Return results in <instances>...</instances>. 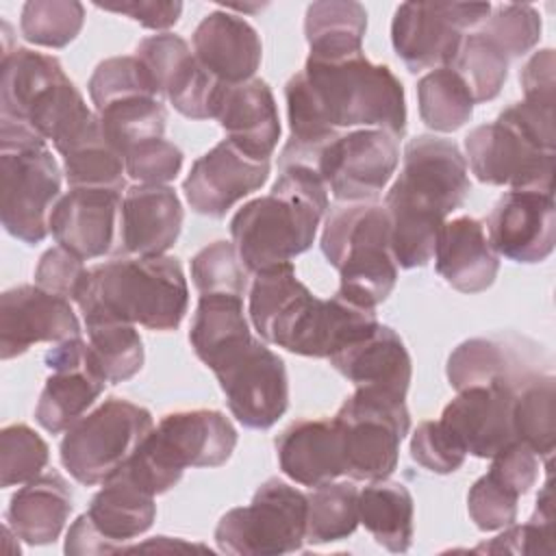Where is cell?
I'll return each instance as SVG.
<instances>
[{"instance_id": "ba28073f", "label": "cell", "mask_w": 556, "mask_h": 556, "mask_svg": "<svg viewBox=\"0 0 556 556\" xmlns=\"http://www.w3.org/2000/svg\"><path fill=\"white\" fill-rule=\"evenodd\" d=\"M237 445L230 419L211 408L176 410L161 417L132 456L119 467L150 495L169 491L187 467H219Z\"/></svg>"}, {"instance_id": "9a60e30c", "label": "cell", "mask_w": 556, "mask_h": 556, "mask_svg": "<svg viewBox=\"0 0 556 556\" xmlns=\"http://www.w3.org/2000/svg\"><path fill=\"white\" fill-rule=\"evenodd\" d=\"M489 13V2H404L391 22L393 50L413 74L447 67L465 33Z\"/></svg>"}, {"instance_id": "b9f144b4", "label": "cell", "mask_w": 556, "mask_h": 556, "mask_svg": "<svg viewBox=\"0 0 556 556\" xmlns=\"http://www.w3.org/2000/svg\"><path fill=\"white\" fill-rule=\"evenodd\" d=\"M85 24V7L76 0H28L22 7L20 30L26 41L43 48H65Z\"/></svg>"}, {"instance_id": "74e56055", "label": "cell", "mask_w": 556, "mask_h": 556, "mask_svg": "<svg viewBox=\"0 0 556 556\" xmlns=\"http://www.w3.org/2000/svg\"><path fill=\"white\" fill-rule=\"evenodd\" d=\"M93 367L106 382H126L143 367V341L126 321H85Z\"/></svg>"}, {"instance_id": "681fc988", "label": "cell", "mask_w": 556, "mask_h": 556, "mask_svg": "<svg viewBox=\"0 0 556 556\" xmlns=\"http://www.w3.org/2000/svg\"><path fill=\"white\" fill-rule=\"evenodd\" d=\"M126 174L139 185H167L182 167V150L167 139H150L124 154Z\"/></svg>"}, {"instance_id": "8fae6325", "label": "cell", "mask_w": 556, "mask_h": 556, "mask_svg": "<svg viewBox=\"0 0 556 556\" xmlns=\"http://www.w3.org/2000/svg\"><path fill=\"white\" fill-rule=\"evenodd\" d=\"M306 541V493L285 480H265L248 506L230 508L215 528L219 552L235 556H278Z\"/></svg>"}, {"instance_id": "f546056e", "label": "cell", "mask_w": 556, "mask_h": 556, "mask_svg": "<svg viewBox=\"0 0 556 556\" xmlns=\"http://www.w3.org/2000/svg\"><path fill=\"white\" fill-rule=\"evenodd\" d=\"M330 365L354 387L384 389L406 397L413 363L402 337L384 324L332 354Z\"/></svg>"}, {"instance_id": "484cf974", "label": "cell", "mask_w": 556, "mask_h": 556, "mask_svg": "<svg viewBox=\"0 0 556 556\" xmlns=\"http://www.w3.org/2000/svg\"><path fill=\"white\" fill-rule=\"evenodd\" d=\"M182 217L169 185H135L122 198L119 248L132 256H161L176 243Z\"/></svg>"}, {"instance_id": "ffe728a7", "label": "cell", "mask_w": 556, "mask_h": 556, "mask_svg": "<svg viewBox=\"0 0 556 556\" xmlns=\"http://www.w3.org/2000/svg\"><path fill=\"white\" fill-rule=\"evenodd\" d=\"M80 337V321L67 298L37 285H20L0 295V358L24 354L35 343Z\"/></svg>"}, {"instance_id": "7dc6e473", "label": "cell", "mask_w": 556, "mask_h": 556, "mask_svg": "<svg viewBox=\"0 0 556 556\" xmlns=\"http://www.w3.org/2000/svg\"><path fill=\"white\" fill-rule=\"evenodd\" d=\"M554 506H552V484L549 480L543 484V491L536 497L534 515L523 526H508L500 536L491 543H482L476 552L491 554H552L554 545Z\"/></svg>"}, {"instance_id": "6da1fadb", "label": "cell", "mask_w": 556, "mask_h": 556, "mask_svg": "<svg viewBox=\"0 0 556 556\" xmlns=\"http://www.w3.org/2000/svg\"><path fill=\"white\" fill-rule=\"evenodd\" d=\"M289 139L278 167L304 165L332 137L356 128H378L402 139L406 98L389 65L365 54L341 61L306 59L304 70L285 85Z\"/></svg>"}, {"instance_id": "2e32d148", "label": "cell", "mask_w": 556, "mask_h": 556, "mask_svg": "<svg viewBox=\"0 0 556 556\" xmlns=\"http://www.w3.org/2000/svg\"><path fill=\"white\" fill-rule=\"evenodd\" d=\"M156 517L154 495L117 469L91 497L87 513L70 526L65 554L100 556L126 552V543L141 536Z\"/></svg>"}, {"instance_id": "f6af8a7d", "label": "cell", "mask_w": 556, "mask_h": 556, "mask_svg": "<svg viewBox=\"0 0 556 556\" xmlns=\"http://www.w3.org/2000/svg\"><path fill=\"white\" fill-rule=\"evenodd\" d=\"M50 458L48 443L26 424H11L0 432V484L4 489L37 478Z\"/></svg>"}, {"instance_id": "d6a6232c", "label": "cell", "mask_w": 556, "mask_h": 556, "mask_svg": "<svg viewBox=\"0 0 556 556\" xmlns=\"http://www.w3.org/2000/svg\"><path fill=\"white\" fill-rule=\"evenodd\" d=\"M413 519L415 502L402 482L382 478L358 491V521L384 549L402 554L410 547Z\"/></svg>"}, {"instance_id": "30bf717a", "label": "cell", "mask_w": 556, "mask_h": 556, "mask_svg": "<svg viewBox=\"0 0 556 556\" xmlns=\"http://www.w3.org/2000/svg\"><path fill=\"white\" fill-rule=\"evenodd\" d=\"M152 428L148 408L109 397L65 430L59 447L61 463L76 482L102 484L132 456Z\"/></svg>"}, {"instance_id": "cb8c5ba5", "label": "cell", "mask_w": 556, "mask_h": 556, "mask_svg": "<svg viewBox=\"0 0 556 556\" xmlns=\"http://www.w3.org/2000/svg\"><path fill=\"white\" fill-rule=\"evenodd\" d=\"M122 191L70 189L50 213V232L59 245L83 261L104 256L119 239Z\"/></svg>"}, {"instance_id": "11a10c76", "label": "cell", "mask_w": 556, "mask_h": 556, "mask_svg": "<svg viewBox=\"0 0 556 556\" xmlns=\"http://www.w3.org/2000/svg\"><path fill=\"white\" fill-rule=\"evenodd\" d=\"M497 119L517 128L539 148L554 152V106L521 100L506 106Z\"/></svg>"}, {"instance_id": "60d3db41", "label": "cell", "mask_w": 556, "mask_h": 556, "mask_svg": "<svg viewBox=\"0 0 556 556\" xmlns=\"http://www.w3.org/2000/svg\"><path fill=\"white\" fill-rule=\"evenodd\" d=\"M63 169L70 189H115L124 191V156L106 141L104 130L80 141L63 154Z\"/></svg>"}, {"instance_id": "6f0895ef", "label": "cell", "mask_w": 556, "mask_h": 556, "mask_svg": "<svg viewBox=\"0 0 556 556\" xmlns=\"http://www.w3.org/2000/svg\"><path fill=\"white\" fill-rule=\"evenodd\" d=\"M554 67L556 63H554L552 48L539 50L528 59V63L519 74V80L523 87V100L554 106V87H556Z\"/></svg>"}, {"instance_id": "9c48e42d", "label": "cell", "mask_w": 556, "mask_h": 556, "mask_svg": "<svg viewBox=\"0 0 556 556\" xmlns=\"http://www.w3.org/2000/svg\"><path fill=\"white\" fill-rule=\"evenodd\" d=\"M406 397L371 387L356 391L332 417L341 432L345 476L352 480L389 478L400 458V443L410 428Z\"/></svg>"}, {"instance_id": "f907efd6", "label": "cell", "mask_w": 556, "mask_h": 556, "mask_svg": "<svg viewBox=\"0 0 556 556\" xmlns=\"http://www.w3.org/2000/svg\"><path fill=\"white\" fill-rule=\"evenodd\" d=\"M410 456L432 473H454L467 454L441 421H421L410 437Z\"/></svg>"}, {"instance_id": "7bdbcfd3", "label": "cell", "mask_w": 556, "mask_h": 556, "mask_svg": "<svg viewBox=\"0 0 556 556\" xmlns=\"http://www.w3.org/2000/svg\"><path fill=\"white\" fill-rule=\"evenodd\" d=\"M87 87L96 113L106 109L109 104L130 98H161L148 70L135 54L111 56L98 63Z\"/></svg>"}, {"instance_id": "603a6c76", "label": "cell", "mask_w": 556, "mask_h": 556, "mask_svg": "<svg viewBox=\"0 0 556 556\" xmlns=\"http://www.w3.org/2000/svg\"><path fill=\"white\" fill-rule=\"evenodd\" d=\"M513 391L502 384L460 389L439 421L465 454L493 458L515 441Z\"/></svg>"}, {"instance_id": "db71d44e", "label": "cell", "mask_w": 556, "mask_h": 556, "mask_svg": "<svg viewBox=\"0 0 556 556\" xmlns=\"http://www.w3.org/2000/svg\"><path fill=\"white\" fill-rule=\"evenodd\" d=\"M539 469L541 458L526 443L513 441L491 458V467L486 473H491L495 480H500L521 497L534 486Z\"/></svg>"}, {"instance_id": "836d02e7", "label": "cell", "mask_w": 556, "mask_h": 556, "mask_svg": "<svg viewBox=\"0 0 556 556\" xmlns=\"http://www.w3.org/2000/svg\"><path fill=\"white\" fill-rule=\"evenodd\" d=\"M252 337L243 298L230 293H204L198 300L189 341L195 356L211 369L226 352Z\"/></svg>"}, {"instance_id": "ac0fdd59", "label": "cell", "mask_w": 556, "mask_h": 556, "mask_svg": "<svg viewBox=\"0 0 556 556\" xmlns=\"http://www.w3.org/2000/svg\"><path fill=\"white\" fill-rule=\"evenodd\" d=\"M46 365L52 374L46 378L35 406V419L41 428L56 434L76 424L93 406L106 380L93 367L89 345L83 337L54 343L46 352Z\"/></svg>"}, {"instance_id": "44dd1931", "label": "cell", "mask_w": 556, "mask_h": 556, "mask_svg": "<svg viewBox=\"0 0 556 556\" xmlns=\"http://www.w3.org/2000/svg\"><path fill=\"white\" fill-rule=\"evenodd\" d=\"M269 178V161H258L224 139L202 154L182 182L189 206L208 217H224L239 200Z\"/></svg>"}, {"instance_id": "9f6ffc18", "label": "cell", "mask_w": 556, "mask_h": 556, "mask_svg": "<svg viewBox=\"0 0 556 556\" xmlns=\"http://www.w3.org/2000/svg\"><path fill=\"white\" fill-rule=\"evenodd\" d=\"M98 9L128 15L152 30H165L174 26L182 13V2L178 0H130L122 4H96Z\"/></svg>"}, {"instance_id": "4dcf8cb0", "label": "cell", "mask_w": 556, "mask_h": 556, "mask_svg": "<svg viewBox=\"0 0 556 556\" xmlns=\"http://www.w3.org/2000/svg\"><path fill=\"white\" fill-rule=\"evenodd\" d=\"M72 513V491L56 471L39 473L13 493L4 523L28 545H48L59 539Z\"/></svg>"}, {"instance_id": "d6986e66", "label": "cell", "mask_w": 556, "mask_h": 556, "mask_svg": "<svg viewBox=\"0 0 556 556\" xmlns=\"http://www.w3.org/2000/svg\"><path fill=\"white\" fill-rule=\"evenodd\" d=\"M486 237L497 256L515 263H541L556 243L554 193L534 189L506 191L486 219Z\"/></svg>"}, {"instance_id": "277c9868", "label": "cell", "mask_w": 556, "mask_h": 556, "mask_svg": "<svg viewBox=\"0 0 556 556\" xmlns=\"http://www.w3.org/2000/svg\"><path fill=\"white\" fill-rule=\"evenodd\" d=\"M328 208V189L311 167H280L271 191L243 204L230 219L232 243L245 269L256 274L306 252Z\"/></svg>"}, {"instance_id": "c3c4849f", "label": "cell", "mask_w": 556, "mask_h": 556, "mask_svg": "<svg viewBox=\"0 0 556 556\" xmlns=\"http://www.w3.org/2000/svg\"><path fill=\"white\" fill-rule=\"evenodd\" d=\"M519 495L491 473L480 476L467 493V513L476 528L491 532L504 530L517 521Z\"/></svg>"}, {"instance_id": "bcb514c9", "label": "cell", "mask_w": 556, "mask_h": 556, "mask_svg": "<svg viewBox=\"0 0 556 556\" xmlns=\"http://www.w3.org/2000/svg\"><path fill=\"white\" fill-rule=\"evenodd\" d=\"M541 28V15L532 4H500L482 22L480 33L510 61L528 54L539 43Z\"/></svg>"}, {"instance_id": "1f68e13d", "label": "cell", "mask_w": 556, "mask_h": 556, "mask_svg": "<svg viewBox=\"0 0 556 556\" xmlns=\"http://www.w3.org/2000/svg\"><path fill=\"white\" fill-rule=\"evenodd\" d=\"M367 11L354 0H321L306 9L304 35L308 56L319 61H341L363 54Z\"/></svg>"}, {"instance_id": "d590c367", "label": "cell", "mask_w": 556, "mask_h": 556, "mask_svg": "<svg viewBox=\"0 0 556 556\" xmlns=\"http://www.w3.org/2000/svg\"><path fill=\"white\" fill-rule=\"evenodd\" d=\"M358 489L354 482H326L306 495V541L313 545L343 541L358 526Z\"/></svg>"}, {"instance_id": "8992f818", "label": "cell", "mask_w": 556, "mask_h": 556, "mask_svg": "<svg viewBox=\"0 0 556 556\" xmlns=\"http://www.w3.org/2000/svg\"><path fill=\"white\" fill-rule=\"evenodd\" d=\"M76 304L85 321H126L167 332L187 313L189 287L174 256H122L87 271Z\"/></svg>"}, {"instance_id": "f35d334b", "label": "cell", "mask_w": 556, "mask_h": 556, "mask_svg": "<svg viewBox=\"0 0 556 556\" xmlns=\"http://www.w3.org/2000/svg\"><path fill=\"white\" fill-rule=\"evenodd\" d=\"M106 141L124 156L130 148L161 139L167 111L159 98H130L98 111Z\"/></svg>"}, {"instance_id": "83f0119b", "label": "cell", "mask_w": 556, "mask_h": 556, "mask_svg": "<svg viewBox=\"0 0 556 556\" xmlns=\"http://www.w3.org/2000/svg\"><path fill=\"white\" fill-rule=\"evenodd\" d=\"M434 267L460 293L486 291L497 278L500 256L489 243L484 224L469 215L445 219L434 245Z\"/></svg>"}, {"instance_id": "e0dca14e", "label": "cell", "mask_w": 556, "mask_h": 556, "mask_svg": "<svg viewBox=\"0 0 556 556\" xmlns=\"http://www.w3.org/2000/svg\"><path fill=\"white\" fill-rule=\"evenodd\" d=\"M554 154L510 124H480L465 137V163L484 185L554 193Z\"/></svg>"}, {"instance_id": "7402d4cb", "label": "cell", "mask_w": 556, "mask_h": 556, "mask_svg": "<svg viewBox=\"0 0 556 556\" xmlns=\"http://www.w3.org/2000/svg\"><path fill=\"white\" fill-rule=\"evenodd\" d=\"M543 358L536 343L517 334L473 337L452 350L445 374L456 391L484 384L517 389L528 376L541 371Z\"/></svg>"}, {"instance_id": "f5cc1de1", "label": "cell", "mask_w": 556, "mask_h": 556, "mask_svg": "<svg viewBox=\"0 0 556 556\" xmlns=\"http://www.w3.org/2000/svg\"><path fill=\"white\" fill-rule=\"evenodd\" d=\"M87 271L89 269L85 267L80 256H76L63 245H54L41 254L35 267V285L76 302V295L87 278Z\"/></svg>"}, {"instance_id": "7c38bea8", "label": "cell", "mask_w": 556, "mask_h": 556, "mask_svg": "<svg viewBox=\"0 0 556 556\" xmlns=\"http://www.w3.org/2000/svg\"><path fill=\"white\" fill-rule=\"evenodd\" d=\"M59 198L61 169L46 143L0 148V217L11 237L41 243Z\"/></svg>"}, {"instance_id": "7a4b0ae2", "label": "cell", "mask_w": 556, "mask_h": 556, "mask_svg": "<svg viewBox=\"0 0 556 556\" xmlns=\"http://www.w3.org/2000/svg\"><path fill=\"white\" fill-rule=\"evenodd\" d=\"M469 189L467 163L454 141L417 135L406 143L402 169L384 198L397 267L413 269L432 261L443 222Z\"/></svg>"}, {"instance_id": "ee69618b", "label": "cell", "mask_w": 556, "mask_h": 556, "mask_svg": "<svg viewBox=\"0 0 556 556\" xmlns=\"http://www.w3.org/2000/svg\"><path fill=\"white\" fill-rule=\"evenodd\" d=\"M191 280L200 295L230 293L243 298L248 269L232 241H213L191 258Z\"/></svg>"}, {"instance_id": "d4e9b609", "label": "cell", "mask_w": 556, "mask_h": 556, "mask_svg": "<svg viewBox=\"0 0 556 556\" xmlns=\"http://www.w3.org/2000/svg\"><path fill=\"white\" fill-rule=\"evenodd\" d=\"M215 119L248 156L269 161L280 139V117L269 85L250 78L237 85H222L215 102Z\"/></svg>"}, {"instance_id": "8d00e7d4", "label": "cell", "mask_w": 556, "mask_h": 556, "mask_svg": "<svg viewBox=\"0 0 556 556\" xmlns=\"http://www.w3.org/2000/svg\"><path fill=\"white\" fill-rule=\"evenodd\" d=\"M421 122L437 132H454L473 115V98L452 67H437L417 83Z\"/></svg>"}, {"instance_id": "5b68a950", "label": "cell", "mask_w": 556, "mask_h": 556, "mask_svg": "<svg viewBox=\"0 0 556 556\" xmlns=\"http://www.w3.org/2000/svg\"><path fill=\"white\" fill-rule=\"evenodd\" d=\"M0 126H26L52 141L61 156L102 130L61 63L28 48L2 54Z\"/></svg>"}, {"instance_id": "5bb4252c", "label": "cell", "mask_w": 556, "mask_h": 556, "mask_svg": "<svg viewBox=\"0 0 556 556\" xmlns=\"http://www.w3.org/2000/svg\"><path fill=\"white\" fill-rule=\"evenodd\" d=\"M397 137L356 128L332 137L308 165L339 202H374L400 163Z\"/></svg>"}, {"instance_id": "4fadbf2b", "label": "cell", "mask_w": 556, "mask_h": 556, "mask_svg": "<svg viewBox=\"0 0 556 556\" xmlns=\"http://www.w3.org/2000/svg\"><path fill=\"white\" fill-rule=\"evenodd\" d=\"M232 417L252 430L271 428L289 406V380L282 358L250 337L213 367Z\"/></svg>"}, {"instance_id": "f1b7e54d", "label": "cell", "mask_w": 556, "mask_h": 556, "mask_svg": "<svg viewBox=\"0 0 556 556\" xmlns=\"http://www.w3.org/2000/svg\"><path fill=\"white\" fill-rule=\"evenodd\" d=\"M278 465L302 486H319L345 476L341 432L334 419H295L276 437Z\"/></svg>"}, {"instance_id": "e575fe53", "label": "cell", "mask_w": 556, "mask_h": 556, "mask_svg": "<svg viewBox=\"0 0 556 556\" xmlns=\"http://www.w3.org/2000/svg\"><path fill=\"white\" fill-rule=\"evenodd\" d=\"M515 441L526 443L539 458L552 463L556 441V378L549 371L528 376L513 391Z\"/></svg>"}, {"instance_id": "ab89813d", "label": "cell", "mask_w": 556, "mask_h": 556, "mask_svg": "<svg viewBox=\"0 0 556 556\" xmlns=\"http://www.w3.org/2000/svg\"><path fill=\"white\" fill-rule=\"evenodd\" d=\"M447 67L463 78L473 102L497 98L508 78V56L480 30L463 37Z\"/></svg>"}, {"instance_id": "816d5d0a", "label": "cell", "mask_w": 556, "mask_h": 556, "mask_svg": "<svg viewBox=\"0 0 556 556\" xmlns=\"http://www.w3.org/2000/svg\"><path fill=\"white\" fill-rule=\"evenodd\" d=\"M135 56L143 63L148 70L156 93L165 96V87L172 80V76L193 56L189 43L172 33L152 35L139 41Z\"/></svg>"}, {"instance_id": "52a82bcc", "label": "cell", "mask_w": 556, "mask_h": 556, "mask_svg": "<svg viewBox=\"0 0 556 556\" xmlns=\"http://www.w3.org/2000/svg\"><path fill=\"white\" fill-rule=\"evenodd\" d=\"M321 252L339 271L343 300L363 308L384 302L397 282L391 252V226L380 202H343L328 208L321 230Z\"/></svg>"}, {"instance_id": "3957f363", "label": "cell", "mask_w": 556, "mask_h": 556, "mask_svg": "<svg viewBox=\"0 0 556 556\" xmlns=\"http://www.w3.org/2000/svg\"><path fill=\"white\" fill-rule=\"evenodd\" d=\"M248 300L250 321L258 337L300 356L330 358L380 324L374 308H363L341 295L330 300L313 295L295 276L293 263L256 271Z\"/></svg>"}, {"instance_id": "4316f807", "label": "cell", "mask_w": 556, "mask_h": 556, "mask_svg": "<svg viewBox=\"0 0 556 556\" xmlns=\"http://www.w3.org/2000/svg\"><path fill=\"white\" fill-rule=\"evenodd\" d=\"M193 56L224 85H237L254 78L263 46L252 24L228 11H213L193 30Z\"/></svg>"}]
</instances>
